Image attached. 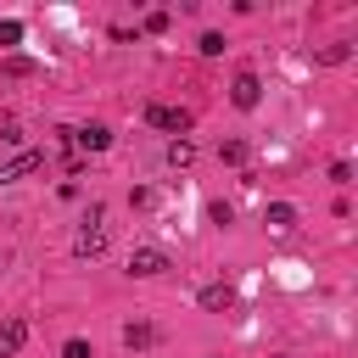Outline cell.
I'll return each mask as SVG.
<instances>
[{"label":"cell","mask_w":358,"mask_h":358,"mask_svg":"<svg viewBox=\"0 0 358 358\" xmlns=\"http://www.w3.org/2000/svg\"><path fill=\"white\" fill-rule=\"evenodd\" d=\"M229 101H235L241 112H252V106L263 101V84H257V73H235V84H229Z\"/></svg>","instance_id":"obj_5"},{"label":"cell","mask_w":358,"mask_h":358,"mask_svg":"<svg viewBox=\"0 0 358 358\" xmlns=\"http://www.w3.org/2000/svg\"><path fill=\"white\" fill-rule=\"evenodd\" d=\"M39 168H45V151H28V145H22L11 162H0V185H11V179H28V173H39Z\"/></svg>","instance_id":"obj_4"},{"label":"cell","mask_w":358,"mask_h":358,"mask_svg":"<svg viewBox=\"0 0 358 358\" xmlns=\"http://www.w3.org/2000/svg\"><path fill=\"white\" fill-rule=\"evenodd\" d=\"M145 123H151V129H162V134H173V140H185V134H190V123H196V112H190V106L151 101V106H145Z\"/></svg>","instance_id":"obj_1"},{"label":"cell","mask_w":358,"mask_h":358,"mask_svg":"<svg viewBox=\"0 0 358 358\" xmlns=\"http://www.w3.org/2000/svg\"><path fill=\"white\" fill-rule=\"evenodd\" d=\"M123 341H129V347H151V341H157V330H151L145 319H134V324H123Z\"/></svg>","instance_id":"obj_10"},{"label":"cell","mask_w":358,"mask_h":358,"mask_svg":"<svg viewBox=\"0 0 358 358\" xmlns=\"http://www.w3.org/2000/svg\"><path fill=\"white\" fill-rule=\"evenodd\" d=\"M168 162H173V168H190V162H196V145H190V140H173V145H168Z\"/></svg>","instance_id":"obj_11"},{"label":"cell","mask_w":358,"mask_h":358,"mask_svg":"<svg viewBox=\"0 0 358 358\" xmlns=\"http://www.w3.org/2000/svg\"><path fill=\"white\" fill-rule=\"evenodd\" d=\"M73 145H84V151H106V145H112V129H106V123H90V129H73Z\"/></svg>","instance_id":"obj_7"},{"label":"cell","mask_w":358,"mask_h":358,"mask_svg":"<svg viewBox=\"0 0 358 358\" xmlns=\"http://www.w3.org/2000/svg\"><path fill=\"white\" fill-rule=\"evenodd\" d=\"M201 308H213V313L235 308V285H201Z\"/></svg>","instance_id":"obj_9"},{"label":"cell","mask_w":358,"mask_h":358,"mask_svg":"<svg viewBox=\"0 0 358 358\" xmlns=\"http://www.w3.org/2000/svg\"><path fill=\"white\" fill-rule=\"evenodd\" d=\"M173 263H168V252L162 246H134L129 252V274H140V280H151V274H168Z\"/></svg>","instance_id":"obj_3"},{"label":"cell","mask_w":358,"mask_h":358,"mask_svg":"<svg viewBox=\"0 0 358 358\" xmlns=\"http://www.w3.org/2000/svg\"><path fill=\"white\" fill-rule=\"evenodd\" d=\"M62 358H90V341H78V336H73V341L62 347Z\"/></svg>","instance_id":"obj_15"},{"label":"cell","mask_w":358,"mask_h":358,"mask_svg":"<svg viewBox=\"0 0 358 358\" xmlns=\"http://www.w3.org/2000/svg\"><path fill=\"white\" fill-rule=\"evenodd\" d=\"M22 341H28V319H6V324H0V358L22 352Z\"/></svg>","instance_id":"obj_6"},{"label":"cell","mask_w":358,"mask_h":358,"mask_svg":"<svg viewBox=\"0 0 358 358\" xmlns=\"http://www.w3.org/2000/svg\"><path fill=\"white\" fill-rule=\"evenodd\" d=\"M224 50V34H201V56H218Z\"/></svg>","instance_id":"obj_14"},{"label":"cell","mask_w":358,"mask_h":358,"mask_svg":"<svg viewBox=\"0 0 358 358\" xmlns=\"http://www.w3.org/2000/svg\"><path fill=\"white\" fill-rule=\"evenodd\" d=\"M263 224H268V229H291V224H296V207H291V201H268V207H263Z\"/></svg>","instance_id":"obj_8"},{"label":"cell","mask_w":358,"mask_h":358,"mask_svg":"<svg viewBox=\"0 0 358 358\" xmlns=\"http://www.w3.org/2000/svg\"><path fill=\"white\" fill-rule=\"evenodd\" d=\"M17 39H22V22L6 17V22H0V45H17Z\"/></svg>","instance_id":"obj_13"},{"label":"cell","mask_w":358,"mask_h":358,"mask_svg":"<svg viewBox=\"0 0 358 358\" xmlns=\"http://www.w3.org/2000/svg\"><path fill=\"white\" fill-rule=\"evenodd\" d=\"M218 162H246V140H218Z\"/></svg>","instance_id":"obj_12"},{"label":"cell","mask_w":358,"mask_h":358,"mask_svg":"<svg viewBox=\"0 0 358 358\" xmlns=\"http://www.w3.org/2000/svg\"><path fill=\"white\" fill-rule=\"evenodd\" d=\"M101 218H106V207H90L84 229L73 235V252H78V257H101V252H106V229H101Z\"/></svg>","instance_id":"obj_2"}]
</instances>
